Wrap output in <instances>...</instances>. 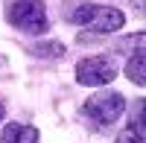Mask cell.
I'll return each instance as SVG.
<instances>
[{
    "mask_svg": "<svg viewBox=\"0 0 146 143\" xmlns=\"http://www.w3.org/2000/svg\"><path fill=\"white\" fill-rule=\"evenodd\" d=\"M70 21L76 26H85L91 32H100V35H108V32H117L123 29L126 23V15L114 6H100V3H82L70 12Z\"/></svg>",
    "mask_w": 146,
    "mask_h": 143,
    "instance_id": "cell-1",
    "label": "cell"
},
{
    "mask_svg": "<svg viewBox=\"0 0 146 143\" xmlns=\"http://www.w3.org/2000/svg\"><path fill=\"white\" fill-rule=\"evenodd\" d=\"M126 111V99L123 93L117 91H102V93H94V97L85 99L82 105V114L85 120H91L96 128H108L111 123H117Z\"/></svg>",
    "mask_w": 146,
    "mask_h": 143,
    "instance_id": "cell-2",
    "label": "cell"
},
{
    "mask_svg": "<svg viewBox=\"0 0 146 143\" xmlns=\"http://www.w3.org/2000/svg\"><path fill=\"white\" fill-rule=\"evenodd\" d=\"M6 21L12 23L15 29L21 32H29V35H41L47 29V9H44V0H9L6 6Z\"/></svg>",
    "mask_w": 146,
    "mask_h": 143,
    "instance_id": "cell-3",
    "label": "cell"
},
{
    "mask_svg": "<svg viewBox=\"0 0 146 143\" xmlns=\"http://www.w3.org/2000/svg\"><path fill=\"white\" fill-rule=\"evenodd\" d=\"M117 76V64L111 56H88L76 64V79L79 85H88V88H96V85H108Z\"/></svg>",
    "mask_w": 146,
    "mask_h": 143,
    "instance_id": "cell-4",
    "label": "cell"
},
{
    "mask_svg": "<svg viewBox=\"0 0 146 143\" xmlns=\"http://www.w3.org/2000/svg\"><path fill=\"white\" fill-rule=\"evenodd\" d=\"M114 143H146V97L131 105V111H129V126L117 134Z\"/></svg>",
    "mask_w": 146,
    "mask_h": 143,
    "instance_id": "cell-5",
    "label": "cell"
},
{
    "mask_svg": "<svg viewBox=\"0 0 146 143\" xmlns=\"http://www.w3.org/2000/svg\"><path fill=\"white\" fill-rule=\"evenodd\" d=\"M0 143H38V128L35 126H23V123H9L3 128Z\"/></svg>",
    "mask_w": 146,
    "mask_h": 143,
    "instance_id": "cell-6",
    "label": "cell"
},
{
    "mask_svg": "<svg viewBox=\"0 0 146 143\" xmlns=\"http://www.w3.org/2000/svg\"><path fill=\"white\" fill-rule=\"evenodd\" d=\"M126 76L135 85H146V53H131L126 62Z\"/></svg>",
    "mask_w": 146,
    "mask_h": 143,
    "instance_id": "cell-7",
    "label": "cell"
},
{
    "mask_svg": "<svg viewBox=\"0 0 146 143\" xmlns=\"http://www.w3.org/2000/svg\"><path fill=\"white\" fill-rule=\"evenodd\" d=\"M120 50H131V53H146V32L129 35V38L120 41Z\"/></svg>",
    "mask_w": 146,
    "mask_h": 143,
    "instance_id": "cell-8",
    "label": "cell"
},
{
    "mask_svg": "<svg viewBox=\"0 0 146 143\" xmlns=\"http://www.w3.org/2000/svg\"><path fill=\"white\" fill-rule=\"evenodd\" d=\"M32 53H38V56H62V53H64V47L58 44V41H53V44H38Z\"/></svg>",
    "mask_w": 146,
    "mask_h": 143,
    "instance_id": "cell-9",
    "label": "cell"
},
{
    "mask_svg": "<svg viewBox=\"0 0 146 143\" xmlns=\"http://www.w3.org/2000/svg\"><path fill=\"white\" fill-rule=\"evenodd\" d=\"M3 114H6V108H3V102H0V123H3Z\"/></svg>",
    "mask_w": 146,
    "mask_h": 143,
    "instance_id": "cell-10",
    "label": "cell"
}]
</instances>
